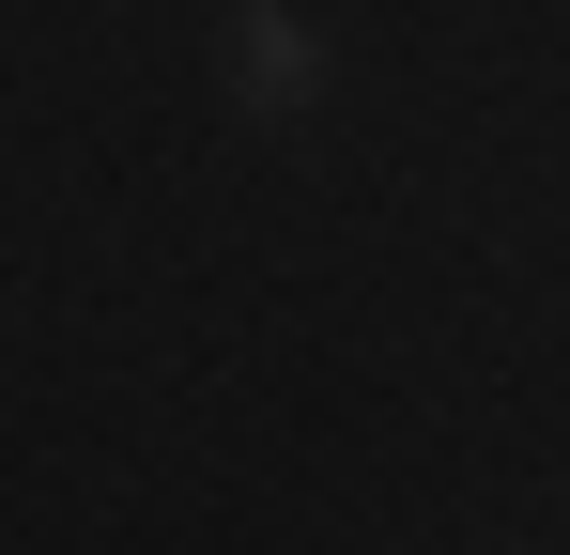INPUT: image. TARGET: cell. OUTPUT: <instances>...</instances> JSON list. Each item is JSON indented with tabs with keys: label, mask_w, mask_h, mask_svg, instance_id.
<instances>
[{
	"label": "cell",
	"mask_w": 570,
	"mask_h": 555,
	"mask_svg": "<svg viewBox=\"0 0 570 555\" xmlns=\"http://www.w3.org/2000/svg\"><path fill=\"white\" fill-rule=\"evenodd\" d=\"M216 93H232L247 124H293V108L324 93V31H308L293 0H232V16H216Z\"/></svg>",
	"instance_id": "obj_1"
}]
</instances>
